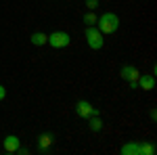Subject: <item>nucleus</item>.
I'll return each instance as SVG.
<instances>
[{
    "instance_id": "obj_10",
    "label": "nucleus",
    "mask_w": 157,
    "mask_h": 155,
    "mask_svg": "<svg viewBox=\"0 0 157 155\" xmlns=\"http://www.w3.org/2000/svg\"><path fill=\"white\" fill-rule=\"evenodd\" d=\"M46 40H48V36H46V34H42V32H36V34H32V44H36V46H42V44H46Z\"/></svg>"
},
{
    "instance_id": "obj_13",
    "label": "nucleus",
    "mask_w": 157,
    "mask_h": 155,
    "mask_svg": "<svg viewBox=\"0 0 157 155\" xmlns=\"http://www.w3.org/2000/svg\"><path fill=\"white\" fill-rule=\"evenodd\" d=\"M97 19H98V17H97L92 11L84 15V23H86V25H94V23H97Z\"/></svg>"
},
{
    "instance_id": "obj_3",
    "label": "nucleus",
    "mask_w": 157,
    "mask_h": 155,
    "mask_svg": "<svg viewBox=\"0 0 157 155\" xmlns=\"http://www.w3.org/2000/svg\"><path fill=\"white\" fill-rule=\"evenodd\" d=\"M69 42H71V38H69L67 32H52L46 40V44H50L52 48H65L69 46Z\"/></svg>"
},
{
    "instance_id": "obj_5",
    "label": "nucleus",
    "mask_w": 157,
    "mask_h": 155,
    "mask_svg": "<svg viewBox=\"0 0 157 155\" xmlns=\"http://www.w3.org/2000/svg\"><path fill=\"white\" fill-rule=\"evenodd\" d=\"M136 84H138L143 90H153V88H155V76H153V73H143V76H138Z\"/></svg>"
},
{
    "instance_id": "obj_12",
    "label": "nucleus",
    "mask_w": 157,
    "mask_h": 155,
    "mask_svg": "<svg viewBox=\"0 0 157 155\" xmlns=\"http://www.w3.org/2000/svg\"><path fill=\"white\" fill-rule=\"evenodd\" d=\"M50 145H52V136H50V134H42V136H40V149L44 151V149H48Z\"/></svg>"
},
{
    "instance_id": "obj_2",
    "label": "nucleus",
    "mask_w": 157,
    "mask_h": 155,
    "mask_svg": "<svg viewBox=\"0 0 157 155\" xmlns=\"http://www.w3.org/2000/svg\"><path fill=\"white\" fill-rule=\"evenodd\" d=\"M86 42L92 50H101L103 44H105V38H103V32L98 29L97 25H88L86 27Z\"/></svg>"
},
{
    "instance_id": "obj_11",
    "label": "nucleus",
    "mask_w": 157,
    "mask_h": 155,
    "mask_svg": "<svg viewBox=\"0 0 157 155\" xmlns=\"http://www.w3.org/2000/svg\"><path fill=\"white\" fill-rule=\"evenodd\" d=\"M153 153H155V145L140 143V155H153Z\"/></svg>"
},
{
    "instance_id": "obj_1",
    "label": "nucleus",
    "mask_w": 157,
    "mask_h": 155,
    "mask_svg": "<svg viewBox=\"0 0 157 155\" xmlns=\"http://www.w3.org/2000/svg\"><path fill=\"white\" fill-rule=\"evenodd\" d=\"M97 27L103 34H113V32H117V27H120V17H117L115 13H103L97 19Z\"/></svg>"
},
{
    "instance_id": "obj_4",
    "label": "nucleus",
    "mask_w": 157,
    "mask_h": 155,
    "mask_svg": "<svg viewBox=\"0 0 157 155\" xmlns=\"http://www.w3.org/2000/svg\"><path fill=\"white\" fill-rule=\"evenodd\" d=\"M75 113L80 115V118H90V115H98V109H94L88 101H78V105H75Z\"/></svg>"
},
{
    "instance_id": "obj_15",
    "label": "nucleus",
    "mask_w": 157,
    "mask_h": 155,
    "mask_svg": "<svg viewBox=\"0 0 157 155\" xmlns=\"http://www.w3.org/2000/svg\"><path fill=\"white\" fill-rule=\"evenodd\" d=\"M4 96H6V90H4V86H0V101H2Z\"/></svg>"
},
{
    "instance_id": "obj_7",
    "label": "nucleus",
    "mask_w": 157,
    "mask_h": 155,
    "mask_svg": "<svg viewBox=\"0 0 157 155\" xmlns=\"http://www.w3.org/2000/svg\"><path fill=\"white\" fill-rule=\"evenodd\" d=\"M19 147H21V141H19L17 136H13V134H11V136L4 138V151H6V153H17Z\"/></svg>"
},
{
    "instance_id": "obj_8",
    "label": "nucleus",
    "mask_w": 157,
    "mask_h": 155,
    "mask_svg": "<svg viewBox=\"0 0 157 155\" xmlns=\"http://www.w3.org/2000/svg\"><path fill=\"white\" fill-rule=\"evenodd\" d=\"M124 155H140V143H128L121 147Z\"/></svg>"
},
{
    "instance_id": "obj_14",
    "label": "nucleus",
    "mask_w": 157,
    "mask_h": 155,
    "mask_svg": "<svg viewBox=\"0 0 157 155\" xmlns=\"http://www.w3.org/2000/svg\"><path fill=\"white\" fill-rule=\"evenodd\" d=\"M86 6H88V11H94L98 6V0H86Z\"/></svg>"
},
{
    "instance_id": "obj_6",
    "label": "nucleus",
    "mask_w": 157,
    "mask_h": 155,
    "mask_svg": "<svg viewBox=\"0 0 157 155\" xmlns=\"http://www.w3.org/2000/svg\"><path fill=\"white\" fill-rule=\"evenodd\" d=\"M120 73H121V78H124V80H128V82H136V80H138V76H140L138 69L132 67V65H124Z\"/></svg>"
},
{
    "instance_id": "obj_9",
    "label": "nucleus",
    "mask_w": 157,
    "mask_h": 155,
    "mask_svg": "<svg viewBox=\"0 0 157 155\" xmlns=\"http://www.w3.org/2000/svg\"><path fill=\"white\" fill-rule=\"evenodd\" d=\"M88 128H90L92 132H98L101 128H103V122H101V118H98V115H90V118H88Z\"/></svg>"
}]
</instances>
